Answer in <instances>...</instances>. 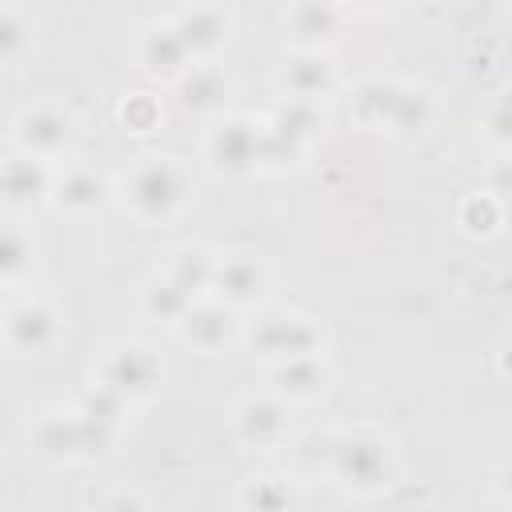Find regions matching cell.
<instances>
[{
    "instance_id": "22",
    "label": "cell",
    "mask_w": 512,
    "mask_h": 512,
    "mask_svg": "<svg viewBox=\"0 0 512 512\" xmlns=\"http://www.w3.org/2000/svg\"><path fill=\"white\" fill-rule=\"evenodd\" d=\"M36 268V244H32V228L24 224V216H8L4 232H0V280L8 292H16Z\"/></svg>"
},
{
    "instance_id": "21",
    "label": "cell",
    "mask_w": 512,
    "mask_h": 512,
    "mask_svg": "<svg viewBox=\"0 0 512 512\" xmlns=\"http://www.w3.org/2000/svg\"><path fill=\"white\" fill-rule=\"evenodd\" d=\"M192 300H196V296L184 292L164 268H156L152 276H144L140 288H136V304H140V312H144L148 320H156V324H172V328H176V320L188 312Z\"/></svg>"
},
{
    "instance_id": "9",
    "label": "cell",
    "mask_w": 512,
    "mask_h": 512,
    "mask_svg": "<svg viewBox=\"0 0 512 512\" xmlns=\"http://www.w3.org/2000/svg\"><path fill=\"white\" fill-rule=\"evenodd\" d=\"M232 312H236L232 304H224L220 296L204 292V296H196V300L188 304V312L176 320V336H180L188 348L204 352V356H220V352L228 348V340L236 336V316H232Z\"/></svg>"
},
{
    "instance_id": "8",
    "label": "cell",
    "mask_w": 512,
    "mask_h": 512,
    "mask_svg": "<svg viewBox=\"0 0 512 512\" xmlns=\"http://www.w3.org/2000/svg\"><path fill=\"white\" fill-rule=\"evenodd\" d=\"M268 280H272L268 264L256 252L228 248V252L212 256V284H208V292L220 296L232 308H256L268 296Z\"/></svg>"
},
{
    "instance_id": "20",
    "label": "cell",
    "mask_w": 512,
    "mask_h": 512,
    "mask_svg": "<svg viewBox=\"0 0 512 512\" xmlns=\"http://www.w3.org/2000/svg\"><path fill=\"white\" fill-rule=\"evenodd\" d=\"M172 24H176V32H180V40H184V48L192 56V64L196 60H212L228 44V16L220 8H192V12L176 16Z\"/></svg>"
},
{
    "instance_id": "26",
    "label": "cell",
    "mask_w": 512,
    "mask_h": 512,
    "mask_svg": "<svg viewBox=\"0 0 512 512\" xmlns=\"http://www.w3.org/2000/svg\"><path fill=\"white\" fill-rule=\"evenodd\" d=\"M340 4H356V8H380V4H388V0H340Z\"/></svg>"
},
{
    "instance_id": "4",
    "label": "cell",
    "mask_w": 512,
    "mask_h": 512,
    "mask_svg": "<svg viewBox=\"0 0 512 512\" xmlns=\"http://www.w3.org/2000/svg\"><path fill=\"white\" fill-rule=\"evenodd\" d=\"M204 160L216 176H244L256 172L264 160H272L268 128H260L248 116H224L204 132Z\"/></svg>"
},
{
    "instance_id": "25",
    "label": "cell",
    "mask_w": 512,
    "mask_h": 512,
    "mask_svg": "<svg viewBox=\"0 0 512 512\" xmlns=\"http://www.w3.org/2000/svg\"><path fill=\"white\" fill-rule=\"evenodd\" d=\"M120 116H124V124L132 128V132H148L152 124H156V100L152 96H144V92H136V96H128L124 100V108H120Z\"/></svg>"
},
{
    "instance_id": "18",
    "label": "cell",
    "mask_w": 512,
    "mask_h": 512,
    "mask_svg": "<svg viewBox=\"0 0 512 512\" xmlns=\"http://www.w3.org/2000/svg\"><path fill=\"white\" fill-rule=\"evenodd\" d=\"M176 100L184 112H196V116L220 112L228 100V76L212 60H196L176 76Z\"/></svg>"
},
{
    "instance_id": "1",
    "label": "cell",
    "mask_w": 512,
    "mask_h": 512,
    "mask_svg": "<svg viewBox=\"0 0 512 512\" xmlns=\"http://www.w3.org/2000/svg\"><path fill=\"white\" fill-rule=\"evenodd\" d=\"M116 200L144 228L172 224L188 204V172L176 156H136L116 176Z\"/></svg>"
},
{
    "instance_id": "12",
    "label": "cell",
    "mask_w": 512,
    "mask_h": 512,
    "mask_svg": "<svg viewBox=\"0 0 512 512\" xmlns=\"http://www.w3.org/2000/svg\"><path fill=\"white\" fill-rule=\"evenodd\" d=\"M232 428H236V436H240L248 448L268 452V448H276V444L288 440V428H292V424H288V400H280L272 388L244 396V400L232 408Z\"/></svg>"
},
{
    "instance_id": "16",
    "label": "cell",
    "mask_w": 512,
    "mask_h": 512,
    "mask_svg": "<svg viewBox=\"0 0 512 512\" xmlns=\"http://www.w3.org/2000/svg\"><path fill=\"white\" fill-rule=\"evenodd\" d=\"M284 28L296 48H328L340 36V0H292L284 12Z\"/></svg>"
},
{
    "instance_id": "24",
    "label": "cell",
    "mask_w": 512,
    "mask_h": 512,
    "mask_svg": "<svg viewBox=\"0 0 512 512\" xmlns=\"http://www.w3.org/2000/svg\"><path fill=\"white\" fill-rule=\"evenodd\" d=\"M24 44H28V20L16 8H4V16H0V56H4V64H12L24 52Z\"/></svg>"
},
{
    "instance_id": "14",
    "label": "cell",
    "mask_w": 512,
    "mask_h": 512,
    "mask_svg": "<svg viewBox=\"0 0 512 512\" xmlns=\"http://www.w3.org/2000/svg\"><path fill=\"white\" fill-rule=\"evenodd\" d=\"M276 84L292 100H324L336 84V72H332L328 56L320 48H296V52L284 56V64L276 72Z\"/></svg>"
},
{
    "instance_id": "7",
    "label": "cell",
    "mask_w": 512,
    "mask_h": 512,
    "mask_svg": "<svg viewBox=\"0 0 512 512\" xmlns=\"http://www.w3.org/2000/svg\"><path fill=\"white\" fill-rule=\"evenodd\" d=\"M92 384L100 388H112L116 396L124 400H136V396H148L156 384H160V356L148 348V344H112L96 356L92 364Z\"/></svg>"
},
{
    "instance_id": "19",
    "label": "cell",
    "mask_w": 512,
    "mask_h": 512,
    "mask_svg": "<svg viewBox=\"0 0 512 512\" xmlns=\"http://www.w3.org/2000/svg\"><path fill=\"white\" fill-rule=\"evenodd\" d=\"M136 60H140L144 72H160V76H180L192 64V56H188V48H184V40H180L172 20L168 24H152L136 40Z\"/></svg>"
},
{
    "instance_id": "5",
    "label": "cell",
    "mask_w": 512,
    "mask_h": 512,
    "mask_svg": "<svg viewBox=\"0 0 512 512\" xmlns=\"http://www.w3.org/2000/svg\"><path fill=\"white\" fill-rule=\"evenodd\" d=\"M72 144H76V120L68 108H60L52 100H36L12 116V148L16 152L56 164L60 156L72 152Z\"/></svg>"
},
{
    "instance_id": "15",
    "label": "cell",
    "mask_w": 512,
    "mask_h": 512,
    "mask_svg": "<svg viewBox=\"0 0 512 512\" xmlns=\"http://www.w3.org/2000/svg\"><path fill=\"white\" fill-rule=\"evenodd\" d=\"M116 192V184H108L104 172L88 168V164H68L56 172V184H52V204L68 216H88L96 212L108 196Z\"/></svg>"
},
{
    "instance_id": "3",
    "label": "cell",
    "mask_w": 512,
    "mask_h": 512,
    "mask_svg": "<svg viewBox=\"0 0 512 512\" xmlns=\"http://www.w3.org/2000/svg\"><path fill=\"white\" fill-rule=\"evenodd\" d=\"M248 352L264 364H280L292 356H312L324 344V332L312 316L296 308H260L244 328H240Z\"/></svg>"
},
{
    "instance_id": "11",
    "label": "cell",
    "mask_w": 512,
    "mask_h": 512,
    "mask_svg": "<svg viewBox=\"0 0 512 512\" xmlns=\"http://www.w3.org/2000/svg\"><path fill=\"white\" fill-rule=\"evenodd\" d=\"M60 340V316L48 300L24 296L16 304H8L4 312V344L16 356H32V352H48Z\"/></svg>"
},
{
    "instance_id": "6",
    "label": "cell",
    "mask_w": 512,
    "mask_h": 512,
    "mask_svg": "<svg viewBox=\"0 0 512 512\" xmlns=\"http://www.w3.org/2000/svg\"><path fill=\"white\" fill-rule=\"evenodd\" d=\"M332 472H336L340 484H348L356 492H376L396 472L392 444L376 432H348L332 448Z\"/></svg>"
},
{
    "instance_id": "10",
    "label": "cell",
    "mask_w": 512,
    "mask_h": 512,
    "mask_svg": "<svg viewBox=\"0 0 512 512\" xmlns=\"http://www.w3.org/2000/svg\"><path fill=\"white\" fill-rule=\"evenodd\" d=\"M52 184H56V172H52L48 160L12 148V156L4 160V176H0L4 212H8V216H24V212H32L36 204L52 200Z\"/></svg>"
},
{
    "instance_id": "2",
    "label": "cell",
    "mask_w": 512,
    "mask_h": 512,
    "mask_svg": "<svg viewBox=\"0 0 512 512\" xmlns=\"http://www.w3.org/2000/svg\"><path fill=\"white\" fill-rule=\"evenodd\" d=\"M352 108H356V120L372 132H420L432 120V96L424 88L384 80V76L360 84Z\"/></svg>"
},
{
    "instance_id": "13",
    "label": "cell",
    "mask_w": 512,
    "mask_h": 512,
    "mask_svg": "<svg viewBox=\"0 0 512 512\" xmlns=\"http://www.w3.org/2000/svg\"><path fill=\"white\" fill-rule=\"evenodd\" d=\"M96 428L84 420V412H44L32 428H28V444L36 448V456L44 460H76L88 452Z\"/></svg>"
},
{
    "instance_id": "17",
    "label": "cell",
    "mask_w": 512,
    "mask_h": 512,
    "mask_svg": "<svg viewBox=\"0 0 512 512\" xmlns=\"http://www.w3.org/2000/svg\"><path fill=\"white\" fill-rule=\"evenodd\" d=\"M264 372H268V388L288 404L292 400H316L328 388V368H324L320 352L292 356V360H280V364H264Z\"/></svg>"
},
{
    "instance_id": "23",
    "label": "cell",
    "mask_w": 512,
    "mask_h": 512,
    "mask_svg": "<svg viewBox=\"0 0 512 512\" xmlns=\"http://www.w3.org/2000/svg\"><path fill=\"white\" fill-rule=\"evenodd\" d=\"M480 136L500 148V152H512V92H500L484 104L480 112Z\"/></svg>"
}]
</instances>
